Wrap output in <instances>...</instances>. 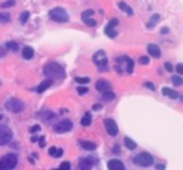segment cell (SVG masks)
<instances>
[{"instance_id": "1", "label": "cell", "mask_w": 183, "mask_h": 170, "mask_svg": "<svg viewBox=\"0 0 183 170\" xmlns=\"http://www.w3.org/2000/svg\"><path fill=\"white\" fill-rule=\"evenodd\" d=\"M45 76L52 80H62L64 79V70L57 63H49L45 66Z\"/></svg>"}, {"instance_id": "2", "label": "cell", "mask_w": 183, "mask_h": 170, "mask_svg": "<svg viewBox=\"0 0 183 170\" xmlns=\"http://www.w3.org/2000/svg\"><path fill=\"white\" fill-rule=\"evenodd\" d=\"M50 19L53 21H57V23H66L69 21V13L64 10L63 7H54L50 10L49 13Z\"/></svg>"}, {"instance_id": "3", "label": "cell", "mask_w": 183, "mask_h": 170, "mask_svg": "<svg viewBox=\"0 0 183 170\" xmlns=\"http://www.w3.org/2000/svg\"><path fill=\"white\" fill-rule=\"evenodd\" d=\"M153 156L149 153H146V152H143V153H139L137 156H134L133 157V163L134 164H137V166H142V167H149L153 164Z\"/></svg>"}, {"instance_id": "4", "label": "cell", "mask_w": 183, "mask_h": 170, "mask_svg": "<svg viewBox=\"0 0 183 170\" xmlns=\"http://www.w3.org/2000/svg\"><path fill=\"white\" fill-rule=\"evenodd\" d=\"M17 164V156L16 154H6L3 157L0 159V169H4V170H10V169H14Z\"/></svg>"}, {"instance_id": "5", "label": "cell", "mask_w": 183, "mask_h": 170, "mask_svg": "<svg viewBox=\"0 0 183 170\" xmlns=\"http://www.w3.org/2000/svg\"><path fill=\"white\" fill-rule=\"evenodd\" d=\"M93 62L96 63V66L99 67V71L106 70V67H107V59H106V53H104L103 50L96 52L95 56H93Z\"/></svg>"}, {"instance_id": "6", "label": "cell", "mask_w": 183, "mask_h": 170, "mask_svg": "<svg viewBox=\"0 0 183 170\" xmlns=\"http://www.w3.org/2000/svg\"><path fill=\"white\" fill-rule=\"evenodd\" d=\"M6 109L12 113H20L21 110L25 109V104H23L21 100L12 97V99H9L7 102H6Z\"/></svg>"}, {"instance_id": "7", "label": "cell", "mask_w": 183, "mask_h": 170, "mask_svg": "<svg viewBox=\"0 0 183 170\" xmlns=\"http://www.w3.org/2000/svg\"><path fill=\"white\" fill-rule=\"evenodd\" d=\"M72 127H73V123H72L70 120L64 119V120L56 123V125L53 126V130L56 133H66V132H70Z\"/></svg>"}, {"instance_id": "8", "label": "cell", "mask_w": 183, "mask_h": 170, "mask_svg": "<svg viewBox=\"0 0 183 170\" xmlns=\"http://www.w3.org/2000/svg\"><path fill=\"white\" fill-rule=\"evenodd\" d=\"M13 139V133L9 127H0V146L10 143Z\"/></svg>"}, {"instance_id": "9", "label": "cell", "mask_w": 183, "mask_h": 170, "mask_svg": "<svg viewBox=\"0 0 183 170\" xmlns=\"http://www.w3.org/2000/svg\"><path fill=\"white\" fill-rule=\"evenodd\" d=\"M104 127H106V130H107V133L110 134V136H117V133H119V129H117V125L116 122L112 120V119H106L104 120Z\"/></svg>"}, {"instance_id": "10", "label": "cell", "mask_w": 183, "mask_h": 170, "mask_svg": "<svg viewBox=\"0 0 183 170\" xmlns=\"http://www.w3.org/2000/svg\"><path fill=\"white\" fill-rule=\"evenodd\" d=\"M96 89H97L100 93L107 91V90H110V83H109L107 80L100 79V80H97V82H96Z\"/></svg>"}, {"instance_id": "11", "label": "cell", "mask_w": 183, "mask_h": 170, "mask_svg": "<svg viewBox=\"0 0 183 170\" xmlns=\"http://www.w3.org/2000/svg\"><path fill=\"white\" fill-rule=\"evenodd\" d=\"M147 52H149L150 56H153V57H160L162 56V52H160V47L158 44H153V43H150L147 46Z\"/></svg>"}, {"instance_id": "12", "label": "cell", "mask_w": 183, "mask_h": 170, "mask_svg": "<svg viewBox=\"0 0 183 170\" xmlns=\"http://www.w3.org/2000/svg\"><path fill=\"white\" fill-rule=\"evenodd\" d=\"M107 169H110V170H123L125 169V164H123L120 160H110V162H107Z\"/></svg>"}, {"instance_id": "13", "label": "cell", "mask_w": 183, "mask_h": 170, "mask_svg": "<svg viewBox=\"0 0 183 170\" xmlns=\"http://www.w3.org/2000/svg\"><path fill=\"white\" fill-rule=\"evenodd\" d=\"M162 93H163L165 96H167V97H170V99H177V97H180L179 91L172 90V89H169V87H163V89H162Z\"/></svg>"}, {"instance_id": "14", "label": "cell", "mask_w": 183, "mask_h": 170, "mask_svg": "<svg viewBox=\"0 0 183 170\" xmlns=\"http://www.w3.org/2000/svg\"><path fill=\"white\" fill-rule=\"evenodd\" d=\"M117 23H119V20H117V19H112V20H110V23H109V26L106 27V30H104V32H106V34H109L110 37H115V36H116V32H112V29L117 25Z\"/></svg>"}, {"instance_id": "15", "label": "cell", "mask_w": 183, "mask_h": 170, "mask_svg": "<svg viewBox=\"0 0 183 170\" xmlns=\"http://www.w3.org/2000/svg\"><path fill=\"white\" fill-rule=\"evenodd\" d=\"M52 82H53L52 79H47V80H45V82H42V83L37 86V93H43L45 90H47V89L52 86Z\"/></svg>"}, {"instance_id": "16", "label": "cell", "mask_w": 183, "mask_h": 170, "mask_svg": "<svg viewBox=\"0 0 183 170\" xmlns=\"http://www.w3.org/2000/svg\"><path fill=\"white\" fill-rule=\"evenodd\" d=\"M21 54H23V59L29 60V59L33 57L34 50L32 49V47H29V46H26V47H23V52H21Z\"/></svg>"}, {"instance_id": "17", "label": "cell", "mask_w": 183, "mask_h": 170, "mask_svg": "<svg viewBox=\"0 0 183 170\" xmlns=\"http://www.w3.org/2000/svg\"><path fill=\"white\" fill-rule=\"evenodd\" d=\"M93 166V160L91 159H82L79 162V169H90Z\"/></svg>"}, {"instance_id": "18", "label": "cell", "mask_w": 183, "mask_h": 170, "mask_svg": "<svg viewBox=\"0 0 183 170\" xmlns=\"http://www.w3.org/2000/svg\"><path fill=\"white\" fill-rule=\"evenodd\" d=\"M117 6H119V9H120V10H123L125 13H127L129 16H132V14H133V9L130 7V6H127L125 2H119V3H117Z\"/></svg>"}, {"instance_id": "19", "label": "cell", "mask_w": 183, "mask_h": 170, "mask_svg": "<svg viewBox=\"0 0 183 170\" xmlns=\"http://www.w3.org/2000/svg\"><path fill=\"white\" fill-rule=\"evenodd\" d=\"M49 154L52 156V157H60V156L63 154V150L53 146V147H50V149H49Z\"/></svg>"}, {"instance_id": "20", "label": "cell", "mask_w": 183, "mask_h": 170, "mask_svg": "<svg viewBox=\"0 0 183 170\" xmlns=\"http://www.w3.org/2000/svg\"><path fill=\"white\" fill-rule=\"evenodd\" d=\"M80 146H82L84 150H95L96 147H97L96 143H91V141H84V140L80 141Z\"/></svg>"}, {"instance_id": "21", "label": "cell", "mask_w": 183, "mask_h": 170, "mask_svg": "<svg viewBox=\"0 0 183 170\" xmlns=\"http://www.w3.org/2000/svg\"><path fill=\"white\" fill-rule=\"evenodd\" d=\"M125 145H126V147H127L129 150H134L137 147V145L134 143L133 140H132V139H130V137H125Z\"/></svg>"}, {"instance_id": "22", "label": "cell", "mask_w": 183, "mask_h": 170, "mask_svg": "<svg viewBox=\"0 0 183 170\" xmlns=\"http://www.w3.org/2000/svg\"><path fill=\"white\" fill-rule=\"evenodd\" d=\"M80 123H82V126H84V127H86V126H90V123H91V116H90V113H86V114L83 116V119H82V122H80Z\"/></svg>"}, {"instance_id": "23", "label": "cell", "mask_w": 183, "mask_h": 170, "mask_svg": "<svg viewBox=\"0 0 183 170\" xmlns=\"http://www.w3.org/2000/svg\"><path fill=\"white\" fill-rule=\"evenodd\" d=\"M113 99H115V93H113V91H110V90L103 91V100L104 102H110V100H113Z\"/></svg>"}, {"instance_id": "24", "label": "cell", "mask_w": 183, "mask_h": 170, "mask_svg": "<svg viewBox=\"0 0 183 170\" xmlns=\"http://www.w3.org/2000/svg\"><path fill=\"white\" fill-rule=\"evenodd\" d=\"M159 19H160V14H153V16H152V19L149 20V23H147V27H149V29H152V27L154 26V23H156Z\"/></svg>"}, {"instance_id": "25", "label": "cell", "mask_w": 183, "mask_h": 170, "mask_svg": "<svg viewBox=\"0 0 183 170\" xmlns=\"http://www.w3.org/2000/svg\"><path fill=\"white\" fill-rule=\"evenodd\" d=\"M6 47H7L9 50H13V52H17V50H19V44H17L16 42H7L6 43Z\"/></svg>"}, {"instance_id": "26", "label": "cell", "mask_w": 183, "mask_h": 170, "mask_svg": "<svg viewBox=\"0 0 183 170\" xmlns=\"http://www.w3.org/2000/svg\"><path fill=\"white\" fill-rule=\"evenodd\" d=\"M29 16H30V13H29V12H23V13H21L20 17H19V20H20L21 25H25L26 21L29 20Z\"/></svg>"}, {"instance_id": "27", "label": "cell", "mask_w": 183, "mask_h": 170, "mask_svg": "<svg viewBox=\"0 0 183 170\" xmlns=\"http://www.w3.org/2000/svg\"><path fill=\"white\" fill-rule=\"evenodd\" d=\"M9 20H10V14L9 13H0V25L7 23Z\"/></svg>"}, {"instance_id": "28", "label": "cell", "mask_w": 183, "mask_h": 170, "mask_svg": "<svg viewBox=\"0 0 183 170\" xmlns=\"http://www.w3.org/2000/svg\"><path fill=\"white\" fill-rule=\"evenodd\" d=\"M126 70H127V73H132L133 71V60L132 59H129V57H126Z\"/></svg>"}, {"instance_id": "29", "label": "cell", "mask_w": 183, "mask_h": 170, "mask_svg": "<svg viewBox=\"0 0 183 170\" xmlns=\"http://www.w3.org/2000/svg\"><path fill=\"white\" fill-rule=\"evenodd\" d=\"M54 117V113L53 112H45V113H42V119L43 120H52Z\"/></svg>"}, {"instance_id": "30", "label": "cell", "mask_w": 183, "mask_h": 170, "mask_svg": "<svg viewBox=\"0 0 183 170\" xmlns=\"http://www.w3.org/2000/svg\"><path fill=\"white\" fill-rule=\"evenodd\" d=\"M172 82H173L175 86H180L183 80H182V77H179V76H172Z\"/></svg>"}, {"instance_id": "31", "label": "cell", "mask_w": 183, "mask_h": 170, "mask_svg": "<svg viewBox=\"0 0 183 170\" xmlns=\"http://www.w3.org/2000/svg\"><path fill=\"white\" fill-rule=\"evenodd\" d=\"M75 80L79 84H86V83H89V82H90V79H89V77H76Z\"/></svg>"}, {"instance_id": "32", "label": "cell", "mask_w": 183, "mask_h": 170, "mask_svg": "<svg viewBox=\"0 0 183 170\" xmlns=\"http://www.w3.org/2000/svg\"><path fill=\"white\" fill-rule=\"evenodd\" d=\"M84 23L88 26H90V27H95L96 26V20H93V19H90V17H88V19H83Z\"/></svg>"}, {"instance_id": "33", "label": "cell", "mask_w": 183, "mask_h": 170, "mask_svg": "<svg viewBox=\"0 0 183 170\" xmlns=\"http://www.w3.org/2000/svg\"><path fill=\"white\" fill-rule=\"evenodd\" d=\"M14 0H7V2H4V3H2V7H12V6H14Z\"/></svg>"}, {"instance_id": "34", "label": "cell", "mask_w": 183, "mask_h": 170, "mask_svg": "<svg viewBox=\"0 0 183 170\" xmlns=\"http://www.w3.org/2000/svg\"><path fill=\"white\" fill-rule=\"evenodd\" d=\"M139 63H140V64H149V57H147V56H142V57L139 59Z\"/></svg>"}, {"instance_id": "35", "label": "cell", "mask_w": 183, "mask_h": 170, "mask_svg": "<svg viewBox=\"0 0 183 170\" xmlns=\"http://www.w3.org/2000/svg\"><path fill=\"white\" fill-rule=\"evenodd\" d=\"M88 87H82V86H79L77 87V93H79V95H86V93H88Z\"/></svg>"}, {"instance_id": "36", "label": "cell", "mask_w": 183, "mask_h": 170, "mask_svg": "<svg viewBox=\"0 0 183 170\" xmlns=\"http://www.w3.org/2000/svg\"><path fill=\"white\" fill-rule=\"evenodd\" d=\"M93 10H91V9H89V10H86V12L83 13V19H88V17H91L93 16Z\"/></svg>"}, {"instance_id": "37", "label": "cell", "mask_w": 183, "mask_h": 170, "mask_svg": "<svg viewBox=\"0 0 183 170\" xmlns=\"http://www.w3.org/2000/svg\"><path fill=\"white\" fill-rule=\"evenodd\" d=\"M37 141H39V146H40V147H45V146H46V137L45 136L39 137Z\"/></svg>"}, {"instance_id": "38", "label": "cell", "mask_w": 183, "mask_h": 170, "mask_svg": "<svg viewBox=\"0 0 183 170\" xmlns=\"http://www.w3.org/2000/svg\"><path fill=\"white\" fill-rule=\"evenodd\" d=\"M70 167H72L70 162H63V163H60V169H70Z\"/></svg>"}, {"instance_id": "39", "label": "cell", "mask_w": 183, "mask_h": 170, "mask_svg": "<svg viewBox=\"0 0 183 170\" xmlns=\"http://www.w3.org/2000/svg\"><path fill=\"white\" fill-rule=\"evenodd\" d=\"M29 130H30V133H37L39 130H40V126H39V125H34V126H32Z\"/></svg>"}, {"instance_id": "40", "label": "cell", "mask_w": 183, "mask_h": 170, "mask_svg": "<svg viewBox=\"0 0 183 170\" xmlns=\"http://www.w3.org/2000/svg\"><path fill=\"white\" fill-rule=\"evenodd\" d=\"M165 69H166L167 71H173V66H172V63H165Z\"/></svg>"}, {"instance_id": "41", "label": "cell", "mask_w": 183, "mask_h": 170, "mask_svg": "<svg viewBox=\"0 0 183 170\" xmlns=\"http://www.w3.org/2000/svg\"><path fill=\"white\" fill-rule=\"evenodd\" d=\"M176 71H177L179 75H182V73H183V64H182V63H179V64L176 66Z\"/></svg>"}, {"instance_id": "42", "label": "cell", "mask_w": 183, "mask_h": 170, "mask_svg": "<svg viewBox=\"0 0 183 170\" xmlns=\"http://www.w3.org/2000/svg\"><path fill=\"white\" fill-rule=\"evenodd\" d=\"M103 107V104H100V103H97V104H95L93 106V110H100V109Z\"/></svg>"}, {"instance_id": "43", "label": "cell", "mask_w": 183, "mask_h": 170, "mask_svg": "<svg viewBox=\"0 0 183 170\" xmlns=\"http://www.w3.org/2000/svg\"><path fill=\"white\" fill-rule=\"evenodd\" d=\"M145 86L147 87V89H152V90H153V89H154V86H153V84H152V83H145Z\"/></svg>"}, {"instance_id": "44", "label": "cell", "mask_w": 183, "mask_h": 170, "mask_svg": "<svg viewBox=\"0 0 183 170\" xmlns=\"http://www.w3.org/2000/svg\"><path fill=\"white\" fill-rule=\"evenodd\" d=\"M162 33H163V34H167V33H169V29H167V27H163V29H162Z\"/></svg>"}, {"instance_id": "45", "label": "cell", "mask_w": 183, "mask_h": 170, "mask_svg": "<svg viewBox=\"0 0 183 170\" xmlns=\"http://www.w3.org/2000/svg\"><path fill=\"white\" fill-rule=\"evenodd\" d=\"M113 152H115V153H119V152H120V150H119V146H115V147H113Z\"/></svg>"}, {"instance_id": "46", "label": "cell", "mask_w": 183, "mask_h": 170, "mask_svg": "<svg viewBox=\"0 0 183 170\" xmlns=\"http://www.w3.org/2000/svg\"><path fill=\"white\" fill-rule=\"evenodd\" d=\"M37 139H39V137L33 136V137H32V141H33V143H36V141H37Z\"/></svg>"}, {"instance_id": "47", "label": "cell", "mask_w": 183, "mask_h": 170, "mask_svg": "<svg viewBox=\"0 0 183 170\" xmlns=\"http://www.w3.org/2000/svg\"><path fill=\"white\" fill-rule=\"evenodd\" d=\"M156 167H158V169H165V166H163V164H158Z\"/></svg>"}, {"instance_id": "48", "label": "cell", "mask_w": 183, "mask_h": 170, "mask_svg": "<svg viewBox=\"0 0 183 170\" xmlns=\"http://www.w3.org/2000/svg\"><path fill=\"white\" fill-rule=\"evenodd\" d=\"M0 119H2V116H0Z\"/></svg>"}]
</instances>
